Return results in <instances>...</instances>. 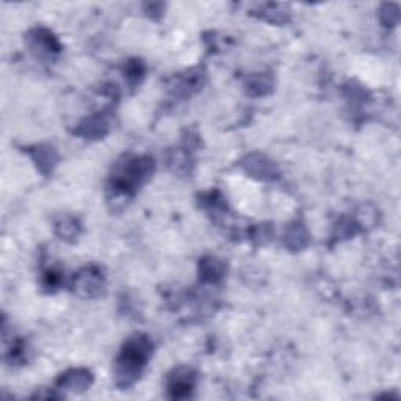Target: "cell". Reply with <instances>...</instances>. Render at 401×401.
Here are the masks:
<instances>
[{
  "label": "cell",
  "instance_id": "14",
  "mask_svg": "<svg viewBox=\"0 0 401 401\" xmlns=\"http://www.w3.org/2000/svg\"><path fill=\"white\" fill-rule=\"evenodd\" d=\"M381 22H383L386 27H393L398 22V6L393 3H386L381 8Z\"/></svg>",
  "mask_w": 401,
  "mask_h": 401
},
{
  "label": "cell",
  "instance_id": "15",
  "mask_svg": "<svg viewBox=\"0 0 401 401\" xmlns=\"http://www.w3.org/2000/svg\"><path fill=\"white\" fill-rule=\"evenodd\" d=\"M143 76H144V66L140 62H130L127 64L126 78H127L129 85H132V87H135V85L140 83Z\"/></svg>",
  "mask_w": 401,
  "mask_h": 401
},
{
  "label": "cell",
  "instance_id": "2",
  "mask_svg": "<svg viewBox=\"0 0 401 401\" xmlns=\"http://www.w3.org/2000/svg\"><path fill=\"white\" fill-rule=\"evenodd\" d=\"M154 171V160L149 155L124 157L111 174V190L120 196H130L146 182Z\"/></svg>",
  "mask_w": 401,
  "mask_h": 401
},
{
  "label": "cell",
  "instance_id": "12",
  "mask_svg": "<svg viewBox=\"0 0 401 401\" xmlns=\"http://www.w3.org/2000/svg\"><path fill=\"white\" fill-rule=\"evenodd\" d=\"M55 234L64 241H74L80 234V223L71 215H63L55 221Z\"/></svg>",
  "mask_w": 401,
  "mask_h": 401
},
{
  "label": "cell",
  "instance_id": "6",
  "mask_svg": "<svg viewBox=\"0 0 401 401\" xmlns=\"http://www.w3.org/2000/svg\"><path fill=\"white\" fill-rule=\"evenodd\" d=\"M241 167L249 176L260 181H274L278 177V167L267 155L251 154L241 160Z\"/></svg>",
  "mask_w": 401,
  "mask_h": 401
},
{
  "label": "cell",
  "instance_id": "7",
  "mask_svg": "<svg viewBox=\"0 0 401 401\" xmlns=\"http://www.w3.org/2000/svg\"><path fill=\"white\" fill-rule=\"evenodd\" d=\"M93 384V374L85 368H72L63 373L57 381V391H64L71 393H80Z\"/></svg>",
  "mask_w": 401,
  "mask_h": 401
},
{
  "label": "cell",
  "instance_id": "3",
  "mask_svg": "<svg viewBox=\"0 0 401 401\" xmlns=\"http://www.w3.org/2000/svg\"><path fill=\"white\" fill-rule=\"evenodd\" d=\"M72 288L82 298H99L105 290V279L101 268L94 265L82 268L74 276Z\"/></svg>",
  "mask_w": 401,
  "mask_h": 401
},
{
  "label": "cell",
  "instance_id": "8",
  "mask_svg": "<svg viewBox=\"0 0 401 401\" xmlns=\"http://www.w3.org/2000/svg\"><path fill=\"white\" fill-rule=\"evenodd\" d=\"M110 120L107 115H93L80 122L77 134L87 140H97L108 134Z\"/></svg>",
  "mask_w": 401,
  "mask_h": 401
},
{
  "label": "cell",
  "instance_id": "9",
  "mask_svg": "<svg viewBox=\"0 0 401 401\" xmlns=\"http://www.w3.org/2000/svg\"><path fill=\"white\" fill-rule=\"evenodd\" d=\"M30 155L31 159H34L36 168L41 171L43 174L52 173V169L55 168L58 162L57 150L52 146H48V144H39V146H35L30 150Z\"/></svg>",
  "mask_w": 401,
  "mask_h": 401
},
{
  "label": "cell",
  "instance_id": "5",
  "mask_svg": "<svg viewBox=\"0 0 401 401\" xmlns=\"http://www.w3.org/2000/svg\"><path fill=\"white\" fill-rule=\"evenodd\" d=\"M196 384V374L192 368L181 367L169 374L168 393L171 398H187L192 395Z\"/></svg>",
  "mask_w": 401,
  "mask_h": 401
},
{
  "label": "cell",
  "instance_id": "11",
  "mask_svg": "<svg viewBox=\"0 0 401 401\" xmlns=\"http://www.w3.org/2000/svg\"><path fill=\"white\" fill-rule=\"evenodd\" d=\"M309 245V234L301 221H295L286 231V246L292 251H301Z\"/></svg>",
  "mask_w": 401,
  "mask_h": 401
},
{
  "label": "cell",
  "instance_id": "13",
  "mask_svg": "<svg viewBox=\"0 0 401 401\" xmlns=\"http://www.w3.org/2000/svg\"><path fill=\"white\" fill-rule=\"evenodd\" d=\"M246 88L249 94L264 96L273 90V80L272 77H268L265 74H254L248 78Z\"/></svg>",
  "mask_w": 401,
  "mask_h": 401
},
{
  "label": "cell",
  "instance_id": "16",
  "mask_svg": "<svg viewBox=\"0 0 401 401\" xmlns=\"http://www.w3.org/2000/svg\"><path fill=\"white\" fill-rule=\"evenodd\" d=\"M60 282H62V274L55 272V269H48L43 274V284L45 288H57L58 286H60Z\"/></svg>",
  "mask_w": 401,
  "mask_h": 401
},
{
  "label": "cell",
  "instance_id": "1",
  "mask_svg": "<svg viewBox=\"0 0 401 401\" xmlns=\"http://www.w3.org/2000/svg\"><path fill=\"white\" fill-rule=\"evenodd\" d=\"M153 342L148 335L135 334L126 340L115 363V381L121 389L134 386L153 356Z\"/></svg>",
  "mask_w": 401,
  "mask_h": 401
},
{
  "label": "cell",
  "instance_id": "4",
  "mask_svg": "<svg viewBox=\"0 0 401 401\" xmlns=\"http://www.w3.org/2000/svg\"><path fill=\"white\" fill-rule=\"evenodd\" d=\"M27 44L30 50L41 60H52L62 50L57 38L45 29H35L34 31H30L27 36Z\"/></svg>",
  "mask_w": 401,
  "mask_h": 401
},
{
  "label": "cell",
  "instance_id": "10",
  "mask_svg": "<svg viewBox=\"0 0 401 401\" xmlns=\"http://www.w3.org/2000/svg\"><path fill=\"white\" fill-rule=\"evenodd\" d=\"M225 272H226L225 262L212 258V255L204 258L199 264V278L204 282H209V284H215V282L221 281L223 276H225Z\"/></svg>",
  "mask_w": 401,
  "mask_h": 401
}]
</instances>
